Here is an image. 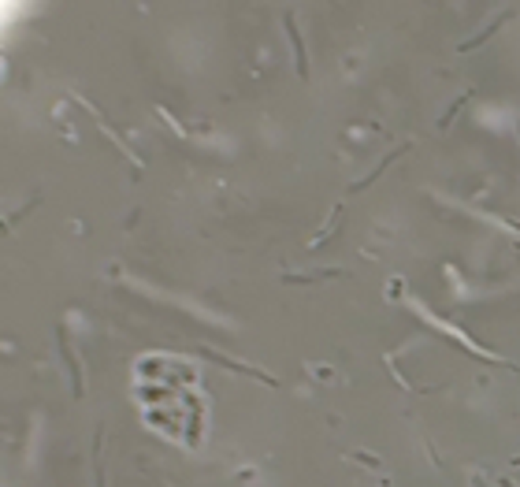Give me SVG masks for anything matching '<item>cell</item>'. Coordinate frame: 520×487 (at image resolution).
Returning <instances> with one entry per match:
<instances>
[{
	"label": "cell",
	"instance_id": "2",
	"mask_svg": "<svg viewBox=\"0 0 520 487\" xmlns=\"http://www.w3.org/2000/svg\"><path fill=\"white\" fill-rule=\"evenodd\" d=\"M353 457H357V462H364L368 468H379V462H376V457H368V454H353Z\"/></svg>",
	"mask_w": 520,
	"mask_h": 487
},
{
	"label": "cell",
	"instance_id": "3",
	"mask_svg": "<svg viewBox=\"0 0 520 487\" xmlns=\"http://www.w3.org/2000/svg\"><path fill=\"white\" fill-rule=\"evenodd\" d=\"M476 487H490V484H487V480H479V476H476Z\"/></svg>",
	"mask_w": 520,
	"mask_h": 487
},
{
	"label": "cell",
	"instance_id": "1",
	"mask_svg": "<svg viewBox=\"0 0 520 487\" xmlns=\"http://www.w3.org/2000/svg\"><path fill=\"white\" fill-rule=\"evenodd\" d=\"M286 34H290V41H294V52H297V75H308L305 49H301V34H297V23H294V15H286Z\"/></svg>",
	"mask_w": 520,
	"mask_h": 487
}]
</instances>
